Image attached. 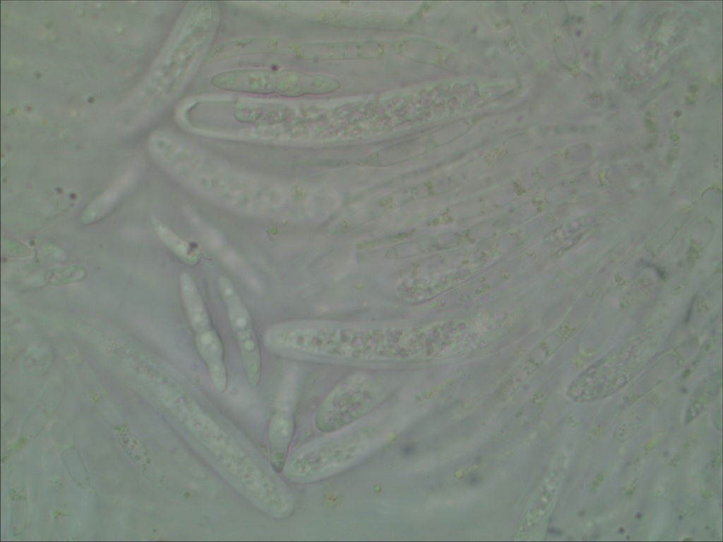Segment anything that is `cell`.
<instances>
[{"label":"cell","mask_w":723,"mask_h":542,"mask_svg":"<svg viewBox=\"0 0 723 542\" xmlns=\"http://www.w3.org/2000/svg\"><path fill=\"white\" fill-rule=\"evenodd\" d=\"M265 342L270 351L279 355L356 362L424 361L437 356L434 323L345 325L282 322L268 328Z\"/></svg>","instance_id":"6da1fadb"},{"label":"cell","mask_w":723,"mask_h":542,"mask_svg":"<svg viewBox=\"0 0 723 542\" xmlns=\"http://www.w3.org/2000/svg\"><path fill=\"white\" fill-rule=\"evenodd\" d=\"M191 186L205 197L247 215L269 213L285 200L284 191L278 183L224 168L209 167Z\"/></svg>","instance_id":"7a4b0ae2"},{"label":"cell","mask_w":723,"mask_h":542,"mask_svg":"<svg viewBox=\"0 0 723 542\" xmlns=\"http://www.w3.org/2000/svg\"><path fill=\"white\" fill-rule=\"evenodd\" d=\"M383 382L373 375H354L340 383L321 406L318 425L331 432L357 420L382 400L386 392Z\"/></svg>","instance_id":"3957f363"},{"label":"cell","mask_w":723,"mask_h":542,"mask_svg":"<svg viewBox=\"0 0 723 542\" xmlns=\"http://www.w3.org/2000/svg\"><path fill=\"white\" fill-rule=\"evenodd\" d=\"M217 284L237 341L246 381L255 389L261 380V358L250 313L228 277L220 276Z\"/></svg>","instance_id":"277c9868"},{"label":"cell","mask_w":723,"mask_h":542,"mask_svg":"<svg viewBox=\"0 0 723 542\" xmlns=\"http://www.w3.org/2000/svg\"><path fill=\"white\" fill-rule=\"evenodd\" d=\"M156 152L167 171L189 185L210 167L204 164L201 154L177 139H162L156 146Z\"/></svg>","instance_id":"5b68a950"},{"label":"cell","mask_w":723,"mask_h":542,"mask_svg":"<svg viewBox=\"0 0 723 542\" xmlns=\"http://www.w3.org/2000/svg\"><path fill=\"white\" fill-rule=\"evenodd\" d=\"M563 469L555 465L544 476L519 522L516 536L525 538L535 531L549 514L563 479Z\"/></svg>","instance_id":"8992f818"},{"label":"cell","mask_w":723,"mask_h":542,"mask_svg":"<svg viewBox=\"0 0 723 542\" xmlns=\"http://www.w3.org/2000/svg\"><path fill=\"white\" fill-rule=\"evenodd\" d=\"M383 44L375 41L294 44L292 54L304 59H368L381 56Z\"/></svg>","instance_id":"52a82bcc"},{"label":"cell","mask_w":723,"mask_h":542,"mask_svg":"<svg viewBox=\"0 0 723 542\" xmlns=\"http://www.w3.org/2000/svg\"><path fill=\"white\" fill-rule=\"evenodd\" d=\"M277 73L267 69L245 68L227 71L211 78L215 87L228 91L254 94L275 92Z\"/></svg>","instance_id":"ba28073f"},{"label":"cell","mask_w":723,"mask_h":542,"mask_svg":"<svg viewBox=\"0 0 723 542\" xmlns=\"http://www.w3.org/2000/svg\"><path fill=\"white\" fill-rule=\"evenodd\" d=\"M291 44L271 37H253L232 40L214 47L207 54V61L214 63L227 59L259 54L289 52Z\"/></svg>","instance_id":"9c48e42d"},{"label":"cell","mask_w":723,"mask_h":542,"mask_svg":"<svg viewBox=\"0 0 723 542\" xmlns=\"http://www.w3.org/2000/svg\"><path fill=\"white\" fill-rule=\"evenodd\" d=\"M340 83L330 77L309 74L296 71L277 73L275 92L289 97L307 94H323L334 91Z\"/></svg>","instance_id":"30bf717a"},{"label":"cell","mask_w":723,"mask_h":542,"mask_svg":"<svg viewBox=\"0 0 723 542\" xmlns=\"http://www.w3.org/2000/svg\"><path fill=\"white\" fill-rule=\"evenodd\" d=\"M554 336L546 337L518 363L505 378L498 392V397H508L548 359L554 351Z\"/></svg>","instance_id":"8fae6325"},{"label":"cell","mask_w":723,"mask_h":542,"mask_svg":"<svg viewBox=\"0 0 723 542\" xmlns=\"http://www.w3.org/2000/svg\"><path fill=\"white\" fill-rule=\"evenodd\" d=\"M179 292L183 306L193 332L212 325L201 294L191 276L184 272L179 278Z\"/></svg>","instance_id":"7c38bea8"},{"label":"cell","mask_w":723,"mask_h":542,"mask_svg":"<svg viewBox=\"0 0 723 542\" xmlns=\"http://www.w3.org/2000/svg\"><path fill=\"white\" fill-rule=\"evenodd\" d=\"M285 116L284 107L271 102H247L234 109V116L241 123L270 127Z\"/></svg>","instance_id":"4fadbf2b"},{"label":"cell","mask_w":723,"mask_h":542,"mask_svg":"<svg viewBox=\"0 0 723 542\" xmlns=\"http://www.w3.org/2000/svg\"><path fill=\"white\" fill-rule=\"evenodd\" d=\"M289 418L285 414H275L270 426V451L273 466L281 469L285 463L287 450L292 434Z\"/></svg>","instance_id":"5bb4252c"},{"label":"cell","mask_w":723,"mask_h":542,"mask_svg":"<svg viewBox=\"0 0 723 542\" xmlns=\"http://www.w3.org/2000/svg\"><path fill=\"white\" fill-rule=\"evenodd\" d=\"M131 179V175L125 176L97 197L84 211L82 222L85 224L91 223L105 215L117 203Z\"/></svg>","instance_id":"9a60e30c"},{"label":"cell","mask_w":723,"mask_h":542,"mask_svg":"<svg viewBox=\"0 0 723 542\" xmlns=\"http://www.w3.org/2000/svg\"><path fill=\"white\" fill-rule=\"evenodd\" d=\"M154 228L160 240L179 258L189 264L197 261L198 251L169 227L159 221H155Z\"/></svg>","instance_id":"2e32d148"},{"label":"cell","mask_w":723,"mask_h":542,"mask_svg":"<svg viewBox=\"0 0 723 542\" xmlns=\"http://www.w3.org/2000/svg\"><path fill=\"white\" fill-rule=\"evenodd\" d=\"M194 334L196 346L202 359H211L224 352L221 339L213 326Z\"/></svg>","instance_id":"e0dca14e"},{"label":"cell","mask_w":723,"mask_h":542,"mask_svg":"<svg viewBox=\"0 0 723 542\" xmlns=\"http://www.w3.org/2000/svg\"><path fill=\"white\" fill-rule=\"evenodd\" d=\"M85 270L79 266H70L49 272L47 278L52 284H64L80 281Z\"/></svg>","instance_id":"ac0fdd59"},{"label":"cell","mask_w":723,"mask_h":542,"mask_svg":"<svg viewBox=\"0 0 723 542\" xmlns=\"http://www.w3.org/2000/svg\"><path fill=\"white\" fill-rule=\"evenodd\" d=\"M197 227L200 228L203 242L208 248L220 250L225 246L224 236L217 229L212 226L205 225L202 222Z\"/></svg>","instance_id":"d6986e66"}]
</instances>
